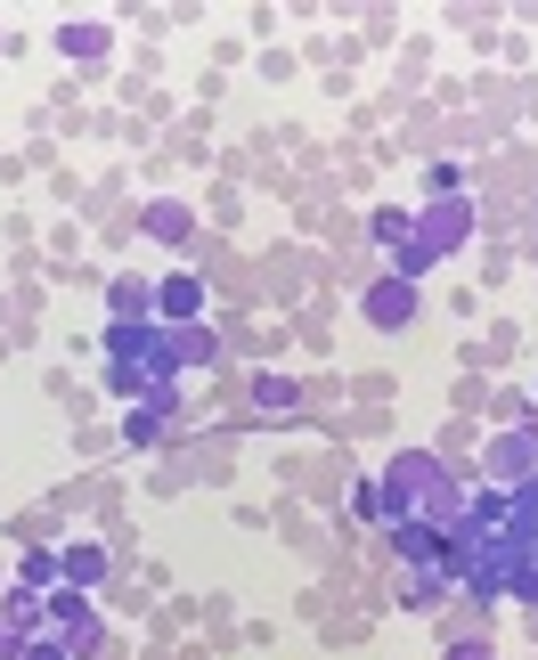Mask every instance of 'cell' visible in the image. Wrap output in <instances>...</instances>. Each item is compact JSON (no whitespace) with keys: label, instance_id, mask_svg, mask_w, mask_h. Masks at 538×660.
<instances>
[{"label":"cell","instance_id":"1","mask_svg":"<svg viewBox=\"0 0 538 660\" xmlns=\"http://www.w3.org/2000/svg\"><path fill=\"white\" fill-rule=\"evenodd\" d=\"M107 359H115V392L147 399V408H171V375L188 368L180 359V326H115Z\"/></svg>","mask_w":538,"mask_h":660},{"label":"cell","instance_id":"2","mask_svg":"<svg viewBox=\"0 0 538 660\" xmlns=\"http://www.w3.org/2000/svg\"><path fill=\"white\" fill-rule=\"evenodd\" d=\"M408 523H425V530L457 523V490H449V473L432 457H400L392 465V530H408Z\"/></svg>","mask_w":538,"mask_h":660},{"label":"cell","instance_id":"3","mask_svg":"<svg viewBox=\"0 0 538 660\" xmlns=\"http://www.w3.org/2000/svg\"><path fill=\"white\" fill-rule=\"evenodd\" d=\"M49 628H58V636H65L74 652H91V645H98V620H91V603H82L74 587H65V596L49 603Z\"/></svg>","mask_w":538,"mask_h":660},{"label":"cell","instance_id":"4","mask_svg":"<svg viewBox=\"0 0 538 660\" xmlns=\"http://www.w3.org/2000/svg\"><path fill=\"white\" fill-rule=\"evenodd\" d=\"M368 319L375 326H408L416 319V286H408V277H384V286L368 293Z\"/></svg>","mask_w":538,"mask_h":660},{"label":"cell","instance_id":"5","mask_svg":"<svg viewBox=\"0 0 538 660\" xmlns=\"http://www.w3.org/2000/svg\"><path fill=\"white\" fill-rule=\"evenodd\" d=\"M58 49H65V58H98V49H107V25H65Z\"/></svg>","mask_w":538,"mask_h":660},{"label":"cell","instance_id":"6","mask_svg":"<svg viewBox=\"0 0 538 660\" xmlns=\"http://www.w3.org/2000/svg\"><path fill=\"white\" fill-rule=\"evenodd\" d=\"M58 571H65L74 587H91L98 571H107V554H98V547H65V563H58Z\"/></svg>","mask_w":538,"mask_h":660},{"label":"cell","instance_id":"7","mask_svg":"<svg viewBox=\"0 0 538 660\" xmlns=\"http://www.w3.org/2000/svg\"><path fill=\"white\" fill-rule=\"evenodd\" d=\"M196 302H204V293H196V277H171V286H164V310H171V319H188Z\"/></svg>","mask_w":538,"mask_h":660},{"label":"cell","instance_id":"8","mask_svg":"<svg viewBox=\"0 0 538 660\" xmlns=\"http://www.w3.org/2000/svg\"><path fill=\"white\" fill-rule=\"evenodd\" d=\"M123 432H131L139 448H147V441H164V408H131V424H123Z\"/></svg>","mask_w":538,"mask_h":660},{"label":"cell","instance_id":"9","mask_svg":"<svg viewBox=\"0 0 538 660\" xmlns=\"http://www.w3.org/2000/svg\"><path fill=\"white\" fill-rule=\"evenodd\" d=\"M147 229H155V237H188V213H171V204H155V213H147Z\"/></svg>","mask_w":538,"mask_h":660},{"label":"cell","instance_id":"10","mask_svg":"<svg viewBox=\"0 0 538 660\" xmlns=\"http://www.w3.org/2000/svg\"><path fill=\"white\" fill-rule=\"evenodd\" d=\"M449 660H481V645H457V652H449Z\"/></svg>","mask_w":538,"mask_h":660}]
</instances>
